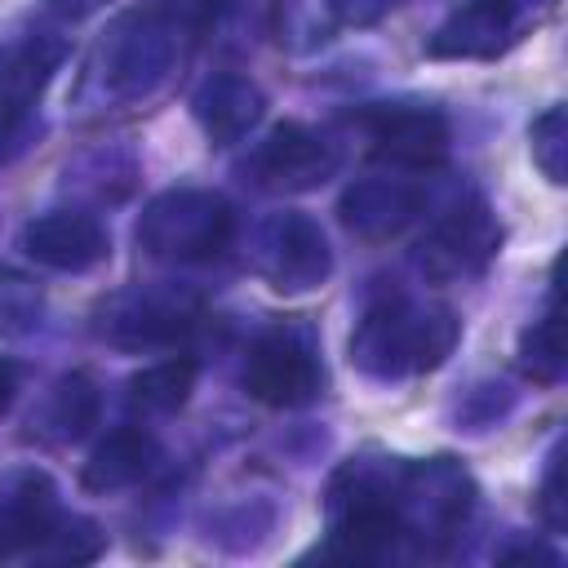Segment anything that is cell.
Wrapping results in <instances>:
<instances>
[{
  "instance_id": "6da1fadb",
  "label": "cell",
  "mask_w": 568,
  "mask_h": 568,
  "mask_svg": "<svg viewBox=\"0 0 568 568\" xmlns=\"http://www.w3.org/2000/svg\"><path fill=\"white\" fill-rule=\"evenodd\" d=\"M457 333L462 324L448 306H417L408 297H390L359 320L351 337V364L382 382L430 373L453 355Z\"/></svg>"
},
{
  "instance_id": "7a4b0ae2",
  "label": "cell",
  "mask_w": 568,
  "mask_h": 568,
  "mask_svg": "<svg viewBox=\"0 0 568 568\" xmlns=\"http://www.w3.org/2000/svg\"><path fill=\"white\" fill-rule=\"evenodd\" d=\"M235 235V213L217 191L178 186L155 195L138 217V244L155 262H204Z\"/></svg>"
},
{
  "instance_id": "3957f363",
  "label": "cell",
  "mask_w": 568,
  "mask_h": 568,
  "mask_svg": "<svg viewBox=\"0 0 568 568\" xmlns=\"http://www.w3.org/2000/svg\"><path fill=\"white\" fill-rule=\"evenodd\" d=\"M200 324V297L178 288V284H133L111 293L98 306V337L124 351H146V346H173Z\"/></svg>"
},
{
  "instance_id": "277c9868",
  "label": "cell",
  "mask_w": 568,
  "mask_h": 568,
  "mask_svg": "<svg viewBox=\"0 0 568 568\" xmlns=\"http://www.w3.org/2000/svg\"><path fill=\"white\" fill-rule=\"evenodd\" d=\"M62 40L27 36L0 49V164L22 155L36 129V102L62 62Z\"/></svg>"
},
{
  "instance_id": "5b68a950",
  "label": "cell",
  "mask_w": 568,
  "mask_h": 568,
  "mask_svg": "<svg viewBox=\"0 0 568 568\" xmlns=\"http://www.w3.org/2000/svg\"><path fill=\"white\" fill-rule=\"evenodd\" d=\"M320 359L311 351V342H302L288 328H271L253 342L248 359H244V390L257 404L271 408H302L320 395Z\"/></svg>"
},
{
  "instance_id": "8992f818",
  "label": "cell",
  "mask_w": 568,
  "mask_h": 568,
  "mask_svg": "<svg viewBox=\"0 0 568 568\" xmlns=\"http://www.w3.org/2000/svg\"><path fill=\"white\" fill-rule=\"evenodd\" d=\"M257 271L280 293H306L328 280L333 253L306 213H275L257 235Z\"/></svg>"
},
{
  "instance_id": "52a82bcc",
  "label": "cell",
  "mask_w": 568,
  "mask_h": 568,
  "mask_svg": "<svg viewBox=\"0 0 568 568\" xmlns=\"http://www.w3.org/2000/svg\"><path fill=\"white\" fill-rule=\"evenodd\" d=\"M497 248H501V226H497V217H493L479 200H470V204L453 209L444 222H435V231L426 235L417 262H422L426 280H435V284H457V280L484 275L488 262L497 257Z\"/></svg>"
},
{
  "instance_id": "ba28073f",
  "label": "cell",
  "mask_w": 568,
  "mask_h": 568,
  "mask_svg": "<svg viewBox=\"0 0 568 568\" xmlns=\"http://www.w3.org/2000/svg\"><path fill=\"white\" fill-rule=\"evenodd\" d=\"M359 124L373 138V155L390 160L395 169H430L448 155V120L435 106L377 102L359 111Z\"/></svg>"
},
{
  "instance_id": "9c48e42d",
  "label": "cell",
  "mask_w": 568,
  "mask_h": 568,
  "mask_svg": "<svg viewBox=\"0 0 568 568\" xmlns=\"http://www.w3.org/2000/svg\"><path fill=\"white\" fill-rule=\"evenodd\" d=\"M337 155L328 151V142L306 129V124H275L271 138L253 151L248 160V178L262 191H311L333 173Z\"/></svg>"
},
{
  "instance_id": "30bf717a",
  "label": "cell",
  "mask_w": 568,
  "mask_h": 568,
  "mask_svg": "<svg viewBox=\"0 0 568 568\" xmlns=\"http://www.w3.org/2000/svg\"><path fill=\"white\" fill-rule=\"evenodd\" d=\"M22 248L36 266L49 271H89L111 253V235L93 213H44L36 222H27L22 231Z\"/></svg>"
},
{
  "instance_id": "8fae6325",
  "label": "cell",
  "mask_w": 568,
  "mask_h": 568,
  "mask_svg": "<svg viewBox=\"0 0 568 568\" xmlns=\"http://www.w3.org/2000/svg\"><path fill=\"white\" fill-rule=\"evenodd\" d=\"M524 0H470L426 44L430 58H493L519 31Z\"/></svg>"
},
{
  "instance_id": "7c38bea8",
  "label": "cell",
  "mask_w": 568,
  "mask_h": 568,
  "mask_svg": "<svg viewBox=\"0 0 568 568\" xmlns=\"http://www.w3.org/2000/svg\"><path fill=\"white\" fill-rule=\"evenodd\" d=\"M422 204L426 195L408 178H364L342 195V222L359 240H390L422 213Z\"/></svg>"
},
{
  "instance_id": "4fadbf2b",
  "label": "cell",
  "mask_w": 568,
  "mask_h": 568,
  "mask_svg": "<svg viewBox=\"0 0 568 568\" xmlns=\"http://www.w3.org/2000/svg\"><path fill=\"white\" fill-rule=\"evenodd\" d=\"M53 488L40 470H22L0 484V559L31 555L53 524Z\"/></svg>"
},
{
  "instance_id": "5bb4252c",
  "label": "cell",
  "mask_w": 568,
  "mask_h": 568,
  "mask_svg": "<svg viewBox=\"0 0 568 568\" xmlns=\"http://www.w3.org/2000/svg\"><path fill=\"white\" fill-rule=\"evenodd\" d=\"M195 120L200 129L226 146V142H240L257 120H262V89L244 75H213L200 93H195Z\"/></svg>"
},
{
  "instance_id": "9a60e30c",
  "label": "cell",
  "mask_w": 568,
  "mask_h": 568,
  "mask_svg": "<svg viewBox=\"0 0 568 568\" xmlns=\"http://www.w3.org/2000/svg\"><path fill=\"white\" fill-rule=\"evenodd\" d=\"M155 457H160V444H155L142 426H120V430H111V435L89 453V462H84V470H80V484H84L89 493L129 488V484H138V479L155 466Z\"/></svg>"
},
{
  "instance_id": "2e32d148",
  "label": "cell",
  "mask_w": 568,
  "mask_h": 568,
  "mask_svg": "<svg viewBox=\"0 0 568 568\" xmlns=\"http://www.w3.org/2000/svg\"><path fill=\"white\" fill-rule=\"evenodd\" d=\"M93 422H98V386L84 373H67L62 382H53V390L44 395V404L31 417L36 435L49 444H71Z\"/></svg>"
},
{
  "instance_id": "e0dca14e",
  "label": "cell",
  "mask_w": 568,
  "mask_h": 568,
  "mask_svg": "<svg viewBox=\"0 0 568 568\" xmlns=\"http://www.w3.org/2000/svg\"><path fill=\"white\" fill-rule=\"evenodd\" d=\"M191 390H195V359L173 355L129 377V408L142 417H164L178 413Z\"/></svg>"
},
{
  "instance_id": "ac0fdd59",
  "label": "cell",
  "mask_w": 568,
  "mask_h": 568,
  "mask_svg": "<svg viewBox=\"0 0 568 568\" xmlns=\"http://www.w3.org/2000/svg\"><path fill=\"white\" fill-rule=\"evenodd\" d=\"M98 555H102V532L89 519H62V515H53V524L31 550V559L40 564H89Z\"/></svg>"
},
{
  "instance_id": "d6986e66",
  "label": "cell",
  "mask_w": 568,
  "mask_h": 568,
  "mask_svg": "<svg viewBox=\"0 0 568 568\" xmlns=\"http://www.w3.org/2000/svg\"><path fill=\"white\" fill-rule=\"evenodd\" d=\"M519 368L532 382H541V386L559 382V373H564V346H559V315H555V306L537 324L524 328V337H519Z\"/></svg>"
},
{
  "instance_id": "ffe728a7",
  "label": "cell",
  "mask_w": 568,
  "mask_h": 568,
  "mask_svg": "<svg viewBox=\"0 0 568 568\" xmlns=\"http://www.w3.org/2000/svg\"><path fill=\"white\" fill-rule=\"evenodd\" d=\"M40 311H44L40 284L18 271H0V337L31 333L40 324Z\"/></svg>"
},
{
  "instance_id": "44dd1931",
  "label": "cell",
  "mask_w": 568,
  "mask_h": 568,
  "mask_svg": "<svg viewBox=\"0 0 568 568\" xmlns=\"http://www.w3.org/2000/svg\"><path fill=\"white\" fill-rule=\"evenodd\" d=\"M528 138H532V164L546 173V182L559 186L568 178V120H564V106H546L532 120Z\"/></svg>"
},
{
  "instance_id": "7402d4cb",
  "label": "cell",
  "mask_w": 568,
  "mask_h": 568,
  "mask_svg": "<svg viewBox=\"0 0 568 568\" xmlns=\"http://www.w3.org/2000/svg\"><path fill=\"white\" fill-rule=\"evenodd\" d=\"M537 506H541V519L550 524V528H564L568 524V497H564V457L555 453L550 457V466H546V479H541V497H537Z\"/></svg>"
},
{
  "instance_id": "603a6c76",
  "label": "cell",
  "mask_w": 568,
  "mask_h": 568,
  "mask_svg": "<svg viewBox=\"0 0 568 568\" xmlns=\"http://www.w3.org/2000/svg\"><path fill=\"white\" fill-rule=\"evenodd\" d=\"M399 0H328V13L342 22V27H373L382 22Z\"/></svg>"
},
{
  "instance_id": "cb8c5ba5",
  "label": "cell",
  "mask_w": 568,
  "mask_h": 568,
  "mask_svg": "<svg viewBox=\"0 0 568 568\" xmlns=\"http://www.w3.org/2000/svg\"><path fill=\"white\" fill-rule=\"evenodd\" d=\"M501 564H559V555L546 550V546H537V541H524V546L501 550Z\"/></svg>"
},
{
  "instance_id": "d4e9b609",
  "label": "cell",
  "mask_w": 568,
  "mask_h": 568,
  "mask_svg": "<svg viewBox=\"0 0 568 568\" xmlns=\"http://www.w3.org/2000/svg\"><path fill=\"white\" fill-rule=\"evenodd\" d=\"M102 4H106V0H49V9H53L58 18H71V22H75V18H89V13L102 9Z\"/></svg>"
},
{
  "instance_id": "484cf974",
  "label": "cell",
  "mask_w": 568,
  "mask_h": 568,
  "mask_svg": "<svg viewBox=\"0 0 568 568\" xmlns=\"http://www.w3.org/2000/svg\"><path fill=\"white\" fill-rule=\"evenodd\" d=\"M13 390H18V368H13L9 359H0V413L9 408V399H13Z\"/></svg>"
}]
</instances>
